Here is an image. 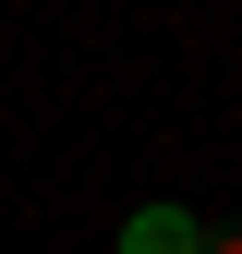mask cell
<instances>
[{
    "mask_svg": "<svg viewBox=\"0 0 242 254\" xmlns=\"http://www.w3.org/2000/svg\"><path fill=\"white\" fill-rule=\"evenodd\" d=\"M121 254H206V218H182V206H133V218H121Z\"/></svg>",
    "mask_w": 242,
    "mask_h": 254,
    "instance_id": "cell-1",
    "label": "cell"
},
{
    "mask_svg": "<svg viewBox=\"0 0 242 254\" xmlns=\"http://www.w3.org/2000/svg\"><path fill=\"white\" fill-rule=\"evenodd\" d=\"M206 254H242V218H230V230H206Z\"/></svg>",
    "mask_w": 242,
    "mask_h": 254,
    "instance_id": "cell-2",
    "label": "cell"
}]
</instances>
